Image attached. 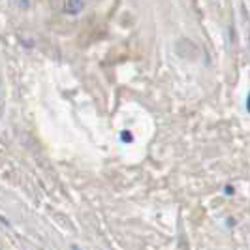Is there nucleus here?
<instances>
[{
	"instance_id": "1",
	"label": "nucleus",
	"mask_w": 250,
	"mask_h": 250,
	"mask_svg": "<svg viewBox=\"0 0 250 250\" xmlns=\"http://www.w3.org/2000/svg\"><path fill=\"white\" fill-rule=\"evenodd\" d=\"M83 2H64L62 4V10L66 13H70V15H75L77 12H81L83 10Z\"/></svg>"
},
{
	"instance_id": "2",
	"label": "nucleus",
	"mask_w": 250,
	"mask_h": 250,
	"mask_svg": "<svg viewBox=\"0 0 250 250\" xmlns=\"http://www.w3.org/2000/svg\"><path fill=\"white\" fill-rule=\"evenodd\" d=\"M121 138H123V141H126V143H130V141H132V134H130L128 130H125V132L121 134Z\"/></svg>"
},
{
	"instance_id": "3",
	"label": "nucleus",
	"mask_w": 250,
	"mask_h": 250,
	"mask_svg": "<svg viewBox=\"0 0 250 250\" xmlns=\"http://www.w3.org/2000/svg\"><path fill=\"white\" fill-rule=\"evenodd\" d=\"M224 192H226V194H233V188H231V187H226Z\"/></svg>"
},
{
	"instance_id": "4",
	"label": "nucleus",
	"mask_w": 250,
	"mask_h": 250,
	"mask_svg": "<svg viewBox=\"0 0 250 250\" xmlns=\"http://www.w3.org/2000/svg\"><path fill=\"white\" fill-rule=\"evenodd\" d=\"M247 109H249V113H250V94H249V98H247Z\"/></svg>"
},
{
	"instance_id": "5",
	"label": "nucleus",
	"mask_w": 250,
	"mask_h": 250,
	"mask_svg": "<svg viewBox=\"0 0 250 250\" xmlns=\"http://www.w3.org/2000/svg\"><path fill=\"white\" fill-rule=\"evenodd\" d=\"M72 250H81L79 247H72Z\"/></svg>"
}]
</instances>
